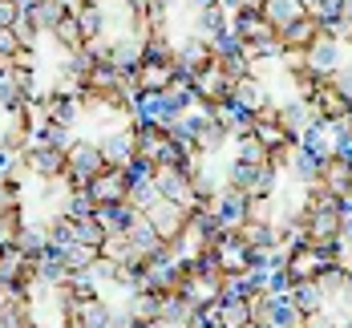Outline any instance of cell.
<instances>
[{
    "label": "cell",
    "instance_id": "cell-27",
    "mask_svg": "<svg viewBox=\"0 0 352 328\" xmlns=\"http://www.w3.org/2000/svg\"><path fill=\"white\" fill-rule=\"evenodd\" d=\"M16 17H21V8H16L12 0H0V33H4V29H12V25H16Z\"/></svg>",
    "mask_w": 352,
    "mask_h": 328
},
{
    "label": "cell",
    "instance_id": "cell-1",
    "mask_svg": "<svg viewBox=\"0 0 352 328\" xmlns=\"http://www.w3.org/2000/svg\"><path fill=\"white\" fill-rule=\"evenodd\" d=\"M340 223H344V215L340 211H308V248H316V252H324V248H340Z\"/></svg>",
    "mask_w": 352,
    "mask_h": 328
},
{
    "label": "cell",
    "instance_id": "cell-33",
    "mask_svg": "<svg viewBox=\"0 0 352 328\" xmlns=\"http://www.w3.org/2000/svg\"><path fill=\"white\" fill-rule=\"evenodd\" d=\"M247 328H276V325H247Z\"/></svg>",
    "mask_w": 352,
    "mask_h": 328
},
{
    "label": "cell",
    "instance_id": "cell-22",
    "mask_svg": "<svg viewBox=\"0 0 352 328\" xmlns=\"http://www.w3.org/2000/svg\"><path fill=\"white\" fill-rule=\"evenodd\" d=\"M287 81L296 85V94H300V102H312V94L320 89V73H312L308 65H304V69H292V73H287Z\"/></svg>",
    "mask_w": 352,
    "mask_h": 328
},
{
    "label": "cell",
    "instance_id": "cell-10",
    "mask_svg": "<svg viewBox=\"0 0 352 328\" xmlns=\"http://www.w3.org/2000/svg\"><path fill=\"white\" fill-rule=\"evenodd\" d=\"M300 150H304V154H312L316 162H324V158H332V154H336V138H332V130H328V126H308V130L300 134Z\"/></svg>",
    "mask_w": 352,
    "mask_h": 328
},
{
    "label": "cell",
    "instance_id": "cell-11",
    "mask_svg": "<svg viewBox=\"0 0 352 328\" xmlns=\"http://www.w3.org/2000/svg\"><path fill=\"white\" fill-rule=\"evenodd\" d=\"M304 12H308V8H304L300 0H267V4H263V21H267L276 33H283V29H287L292 21H300Z\"/></svg>",
    "mask_w": 352,
    "mask_h": 328
},
{
    "label": "cell",
    "instance_id": "cell-4",
    "mask_svg": "<svg viewBox=\"0 0 352 328\" xmlns=\"http://www.w3.org/2000/svg\"><path fill=\"white\" fill-rule=\"evenodd\" d=\"M272 102V94H267V85L255 77V73H247V77H239L235 85H231V106L243 109V113H255L259 106H267Z\"/></svg>",
    "mask_w": 352,
    "mask_h": 328
},
{
    "label": "cell",
    "instance_id": "cell-14",
    "mask_svg": "<svg viewBox=\"0 0 352 328\" xmlns=\"http://www.w3.org/2000/svg\"><path fill=\"white\" fill-rule=\"evenodd\" d=\"M235 162H247V166H267V162H272V150L259 142L251 130H247V134H235Z\"/></svg>",
    "mask_w": 352,
    "mask_h": 328
},
{
    "label": "cell",
    "instance_id": "cell-6",
    "mask_svg": "<svg viewBox=\"0 0 352 328\" xmlns=\"http://www.w3.org/2000/svg\"><path fill=\"white\" fill-rule=\"evenodd\" d=\"M231 33L239 36L243 45H259V41H276V29L263 21V12H235L231 17Z\"/></svg>",
    "mask_w": 352,
    "mask_h": 328
},
{
    "label": "cell",
    "instance_id": "cell-28",
    "mask_svg": "<svg viewBox=\"0 0 352 328\" xmlns=\"http://www.w3.org/2000/svg\"><path fill=\"white\" fill-rule=\"evenodd\" d=\"M300 328H332V316H328L324 308H320V312H308V316H304V325H300Z\"/></svg>",
    "mask_w": 352,
    "mask_h": 328
},
{
    "label": "cell",
    "instance_id": "cell-20",
    "mask_svg": "<svg viewBox=\"0 0 352 328\" xmlns=\"http://www.w3.org/2000/svg\"><path fill=\"white\" fill-rule=\"evenodd\" d=\"M214 69H219L223 77H227V81H231V85H235L239 77H247V73H251V61H247V57H243V49H239V53H227V57H214Z\"/></svg>",
    "mask_w": 352,
    "mask_h": 328
},
{
    "label": "cell",
    "instance_id": "cell-5",
    "mask_svg": "<svg viewBox=\"0 0 352 328\" xmlns=\"http://www.w3.org/2000/svg\"><path fill=\"white\" fill-rule=\"evenodd\" d=\"M304 65H308L312 73H320V77H324V73H332L336 65H340V45L320 29V36L304 49Z\"/></svg>",
    "mask_w": 352,
    "mask_h": 328
},
{
    "label": "cell",
    "instance_id": "cell-9",
    "mask_svg": "<svg viewBox=\"0 0 352 328\" xmlns=\"http://www.w3.org/2000/svg\"><path fill=\"white\" fill-rule=\"evenodd\" d=\"M276 122H280L292 138H300V134L308 130V102H300V98L276 102Z\"/></svg>",
    "mask_w": 352,
    "mask_h": 328
},
{
    "label": "cell",
    "instance_id": "cell-15",
    "mask_svg": "<svg viewBox=\"0 0 352 328\" xmlns=\"http://www.w3.org/2000/svg\"><path fill=\"white\" fill-rule=\"evenodd\" d=\"M287 296H292V304H296L304 316L324 308V292L316 288V280H300V284H292V292H287Z\"/></svg>",
    "mask_w": 352,
    "mask_h": 328
},
{
    "label": "cell",
    "instance_id": "cell-29",
    "mask_svg": "<svg viewBox=\"0 0 352 328\" xmlns=\"http://www.w3.org/2000/svg\"><path fill=\"white\" fill-rule=\"evenodd\" d=\"M263 4H267V0H239L235 12H263ZM235 12H231V17H235Z\"/></svg>",
    "mask_w": 352,
    "mask_h": 328
},
{
    "label": "cell",
    "instance_id": "cell-30",
    "mask_svg": "<svg viewBox=\"0 0 352 328\" xmlns=\"http://www.w3.org/2000/svg\"><path fill=\"white\" fill-rule=\"evenodd\" d=\"M340 21H349V25H352V0H344V4H340Z\"/></svg>",
    "mask_w": 352,
    "mask_h": 328
},
{
    "label": "cell",
    "instance_id": "cell-8",
    "mask_svg": "<svg viewBox=\"0 0 352 328\" xmlns=\"http://www.w3.org/2000/svg\"><path fill=\"white\" fill-rule=\"evenodd\" d=\"M320 182H324L332 195H344V190L352 186V162L349 158H340V154L324 158V162H320Z\"/></svg>",
    "mask_w": 352,
    "mask_h": 328
},
{
    "label": "cell",
    "instance_id": "cell-21",
    "mask_svg": "<svg viewBox=\"0 0 352 328\" xmlns=\"http://www.w3.org/2000/svg\"><path fill=\"white\" fill-rule=\"evenodd\" d=\"M344 284H349V272H340L336 263H332V267H324V272L316 276V288L324 292V300H336V296L344 292Z\"/></svg>",
    "mask_w": 352,
    "mask_h": 328
},
{
    "label": "cell",
    "instance_id": "cell-12",
    "mask_svg": "<svg viewBox=\"0 0 352 328\" xmlns=\"http://www.w3.org/2000/svg\"><path fill=\"white\" fill-rule=\"evenodd\" d=\"M243 223H247V199L235 195V190H223V199H219V227L223 231H235Z\"/></svg>",
    "mask_w": 352,
    "mask_h": 328
},
{
    "label": "cell",
    "instance_id": "cell-16",
    "mask_svg": "<svg viewBox=\"0 0 352 328\" xmlns=\"http://www.w3.org/2000/svg\"><path fill=\"white\" fill-rule=\"evenodd\" d=\"M287 171H292V179L300 182V186H308V182L320 179V162L312 158V154H304L300 146L292 150V162H287Z\"/></svg>",
    "mask_w": 352,
    "mask_h": 328
},
{
    "label": "cell",
    "instance_id": "cell-13",
    "mask_svg": "<svg viewBox=\"0 0 352 328\" xmlns=\"http://www.w3.org/2000/svg\"><path fill=\"white\" fill-rule=\"evenodd\" d=\"M29 17L36 21L41 36H49L61 21H65V4H61V0H33V4H29Z\"/></svg>",
    "mask_w": 352,
    "mask_h": 328
},
{
    "label": "cell",
    "instance_id": "cell-19",
    "mask_svg": "<svg viewBox=\"0 0 352 328\" xmlns=\"http://www.w3.org/2000/svg\"><path fill=\"white\" fill-rule=\"evenodd\" d=\"M251 325V308L243 296H227L223 300V328H247Z\"/></svg>",
    "mask_w": 352,
    "mask_h": 328
},
{
    "label": "cell",
    "instance_id": "cell-17",
    "mask_svg": "<svg viewBox=\"0 0 352 328\" xmlns=\"http://www.w3.org/2000/svg\"><path fill=\"white\" fill-rule=\"evenodd\" d=\"M251 134L267 146V150H280V146H287V142H300V138H292V134L283 130L280 122H255V126H251Z\"/></svg>",
    "mask_w": 352,
    "mask_h": 328
},
{
    "label": "cell",
    "instance_id": "cell-2",
    "mask_svg": "<svg viewBox=\"0 0 352 328\" xmlns=\"http://www.w3.org/2000/svg\"><path fill=\"white\" fill-rule=\"evenodd\" d=\"M89 199H94L98 207L126 203V199H130V175H126V171H113V166H106L98 179L89 182Z\"/></svg>",
    "mask_w": 352,
    "mask_h": 328
},
{
    "label": "cell",
    "instance_id": "cell-24",
    "mask_svg": "<svg viewBox=\"0 0 352 328\" xmlns=\"http://www.w3.org/2000/svg\"><path fill=\"white\" fill-rule=\"evenodd\" d=\"M328 85H332L340 98H349L352 102V65H336V69L328 73Z\"/></svg>",
    "mask_w": 352,
    "mask_h": 328
},
{
    "label": "cell",
    "instance_id": "cell-32",
    "mask_svg": "<svg viewBox=\"0 0 352 328\" xmlns=\"http://www.w3.org/2000/svg\"><path fill=\"white\" fill-rule=\"evenodd\" d=\"M300 4H304V8H312V4H316V0H300Z\"/></svg>",
    "mask_w": 352,
    "mask_h": 328
},
{
    "label": "cell",
    "instance_id": "cell-7",
    "mask_svg": "<svg viewBox=\"0 0 352 328\" xmlns=\"http://www.w3.org/2000/svg\"><path fill=\"white\" fill-rule=\"evenodd\" d=\"M316 36H320V21L304 12L300 21H292V25L280 33V45H283V53H304V49H308Z\"/></svg>",
    "mask_w": 352,
    "mask_h": 328
},
{
    "label": "cell",
    "instance_id": "cell-34",
    "mask_svg": "<svg viewBox=\"0 0 352 328\" xmlns=\"http://www.w3.org/2000/svg\"><path fill=\"white\" fill-rule=\"evenodd\" d=\"M349 122H352V113H349Z\"/></svg>",
    "mask_w": 352,
    "mask_h": 328
},
{
    "label": "cell",
    "instance_id": "cell-23",
    "mask_svg": "<svg viewBox=\"0 0 352 328\" xmlns=\"http://www.w3.org/2000/svg\"><path fill=\"white\" fill-rule=\"evenodd\" d=\"M247 223H276V199H247Z\"/></svg>",
    "mask_w": 352,
    "mask_h": 328
},
{
    "label": "cell",
    "instance_id": "cell-31",
    "mask_svg": "<svg viewBox=\"0 0 352 328\" xmlns=\"http://www.w3.org/2000/svg\"><path fill=\"white\" fill-rule=\"evenodd\" d=\"M138 328H170V325H162V320H142Z\"/></svg>",
    "mask_w": 352,
    "mask_h": 328
},
{
    "label": "cell",
    "instance_id": "cell-25",
    "mask_svg": "<svg viewBox=\"0 0 352 328\" xmlns=\"http://www.w3.org/2000/svg\"><path fill=\"white\" fill-rule=\"evenodd\" d=\"M195 316H199L207 328H223V300H203Z\"/></svg>",
    "mask_w": 352,
    "mask_h": 328
},
{
    "label": "cell",
    "instance_id": "cell-3",
    "mask_svg": "<svg viewBox=\"0 0 352 328\" xmlns=\"http://www.w3.org/2000/svg\"><path fill=\"white\" fill-rule=\"evenodd\" d=\"M308 106L316 109V113L324 118V122H328V126H332V122H340V118H349V113H352V102H349V98H340V94H336V89L328 85V73L320 77V89L312 94V102H308Z\"/></svg>",
    "mask_w": 352,
    "mask_h": 328
},
{
    "label": "cell",
    "instance_id": "cell-18",
    "mask_svg": "<svg viewBox=\"0 0 352 328\" xmlns=\"http://www.w3.org/2000/svg\"><path fill=\"white\" fill-rule=\"evenodd\" d=\"M272 325L276 328H300L304 325V312L292 304V296H276V304H272Z\"/></svg>",
    "mask_w": 352,
    "mask_h": 328
},
{
    "label": "cell",
    "instance_id": "cell-26",
    "mask_svg": "<svg viewBox=\"0 0 352 328\" xmlns=\"http://www.w3.org/2000/svg\"><path fill=\"white\" fill-rule=\"evenodd\" d=\"M340 4H344V0H316V4L308 8V17H316L320 25H328V21L340 17Z\"/></svg>",
    "mask_w": 352,
    "mask_h": 328
}]
</instances>
